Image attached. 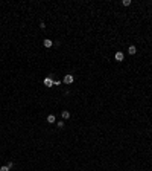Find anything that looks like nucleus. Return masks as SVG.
<instances>
[{"label":"nucleus","mask_w":152,"mask_h":171,"mask_svg":"<svg viewBox=\"0 0 152 171\" xmlns=\"http://www.w3.org/2000/svg\"><path fill=\"white\" fill-rule=\"evenodd\" d=\"M73 81H75V78H73V75H72V73H69V75H66V76H64V83H66V84H72Z\"/></svg>","instance_id":"obj_1"},{"label":"nucleus","mask_w":152,"mask_h":171,"mask_svg":"<svg viewBox=\"0 0 152 171\" xmlns=\"http://www.w3.org/2000/svg\"><path fill=\"white\" fill-rule=\"evenodd\" d=\"M44 86H46V87H52V86H53V79H52V78H46V79H44Z\"/></svg>","instance_id":"obj_2"},{"label":"nucleus","mask_w":152,"mask_h":171,"mask_svg":"<svg viewBox=\"0 0 152 171\" xmlns=\"http://www.w3.org/2000/svg\"><path fill=\"white\" fill-rule=\"evenodd\" d=\"M61 116H62V119H69L70 118V112L69 110H62L61 112Z\"/></svg>","instance_id":"obj_3"},{"label":"nucleus","mask_w":152,"mask_h":171,"mask_svg":"<svg viewBox=\"0 0 152 171\" xmlns=\"http://www.w3.org/2000/svg\"><path fill=\"white\" fill-rule=\"evenodd\" d=\"M128 52L131 54V55H135V52H137V47L132 44V46H129V47H128Z\"/></svg>","instance_id":"obj_4"},{"label":"nucleus","mask_w":152,"mask_h":171,"mask_svg":"<svg viewBox=\"0 0 152 171\" xmlns=\"http://www.w3.org/2000/svg\"><path fill=\"white\" fill-rule=\"evenodd\" d=\"M43 44H44V47H52V46H53V43H52V40H49V38H46Z\"/></svg>","instance_id":"obj_5"},{"label":"nucleus","mask_w":152,"mask_h":171,"mask_svg":"<svg viewBox=\"0 0 152 171\" xmlns=\"http://www.w3.org/2000/svg\"><path fill=\"white\" fill-rule=\"evenodd\" d=\"M47 122H50V124L56 122V118H55V115H49V116H47Z\"/></svg>","instance_id":"obj_6"},{"label":"nucleus","mask_w":152,"mask_h":171,"mask_svg":"<svg viewBox=\"0 0 152 171\" xmlns=\"http://www.w3.org/2000/svg\"><path fill=\"white\" fill-rule=\"evenodd\" d=\"M116 60L117 61H123V52H117L116 54Z\"/></svg>","instance_id":"obj_7"},{"label":"nucleus","mask_w":152,"mask_h":171,"mask_svg":"<svg viewBox=\"0 0 152 171\" xmlns=\"http://www.w3.org/2000/svg\"><path fill=\"white\" fill-rule=\"evenodd\" d=\"M122 5L123 6H129L131 5V0H122Z\"/></svg>","instance_id":"obj_8"},{"label":"nucleus","mask_w":152,"mask_h":171,"mask_svg":"<svg viewBox=\"0 0 152 171\" xmlns=\"http://www.w3.org/2000/svg\"><path fill=\"white\" fill-rule=\"evenodd\" d=\"M0 171H9V167L5 165V167H0Z\"/></svg>","instance_id":"obj_9"},{"label":"nucleus","mask_w":152,"mask_h":171,"mask_svg":"<svg viewBox=\"0 0 152 171\" xmlns=\"http://www.w3.org/2000/svg\"><path fill=\"white\" fill-rule=\"evenodd\" d=\"M56 125H58L59 128H62V127H64V121H59V122H56Z\"/></svg>","instance_id":"obj_10"},{"label":"nucleus","mask_w":152,"mask_h":171,"mask_svg":"<svg viewBox=\"0 0 152 171\" xmlns=\"http://www.w3.org/2000/svg\"><path fill=\"white\" fill-rule=\"evenodd\" d=\"M8 167H9V170H11L12 167H14V162H8Z\"/></svg>","instance_id":"obj_11"}]
</instances>
